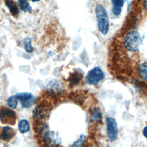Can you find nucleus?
Masks as SVG:
<instances>
[{
	"label": "nucleus",
	"mask_w": 147,
	"mask_h": 147,
	"mask_svg": "<svg viewBox=\"0 0 147 147\" xmlns=\"http://www.w3.org/2000/svg\"><path fill=\"white\" fill-rule=\"evenodd\" d=\"M142 134L144 135V136L147 138V126H145L142 131Z\"/></svg>",
	"instance_id": "obj_21"
},
{
	"label": "nucleus",
	"mask_w": 147,
	"mask_h": 147,
	"mask_svg": "<svg viewBox=\"0 0 147 147\" xmlns=\"http://www.w3.org/2000/svg\"><path fill=\"white\" fill-rule=\"evenodd\" d=\"M49 107L45 103L38 104L33 111V118L36 122H44L48 115Z\"/></svg>",
	"instance_id": "obj_4"
},
{
	"label": "nucleus",
	"mask_w": 147,
	"mask_h": 147,
	"mask_svg": "<svg viewBox=\"0 0 147 147\" xmlns=\"http://www.w3.org/2000/svg\"><path fill=\"white\" fill-rule=\"evenodd\" d=\"M113 4L112 11L114 15L118 16L121 13L122 7L123 6L124 0H111Z\"/></svg>",
	"instance_id": "obj_12"
},
{
	"label": "nucleus",
	"mask_w": 147,
	"mask_h": 147,
	"mask_svg": "<svg viewBox=\"0 0 147 147\" xmlns=\"http://www.w3.org/2000/svg\"><path fill=\"white\" fill-rule=\"evenodd\" d=\"M104 78V74L99 67H95L91 69L86 76L87 82L92 85H96Z\"/></svg>",
	"instance_id": "obj_6"
},
{
	"label": "nucleus",
	"mask_w": 147,
	"mask_h": 147,
	"mask_svg": "<svg viewBox=\"0 0 147 147\" xmlns=\"http://www.w3.org/2000/svg\"><path fill=\"white\" fill-rule=\"evenodd\" d=\"M137 74L141 81L147 83V62L141 63L138 65Z\"/></svg>",
	"instance_id": "obj_10"
},
{
	"label": "nucleus",
	"mask_w": 147,
	"mask_h": 147,
	"mask_svg": "<svg viewBox=\"0 0 147 147\" xmlns=\"http://www.w3.org/2000/svg\"><path fill=\"white\" fill-rule=\"evenodd\" d=\"M18 129L19 131L21 133L28 132L29 130V125L28 121L26 119L21 120L18 123Z\"/></svg>",
	"instance_id": "obj_15"
},
{
	"label": "nucleus",
	"mask_w": 147,
	"mask_h": 147,
	"mask_svg": "<svg viewBox=\"0 0 147 147\" xmlns=\"http://www.w3.org/2000/svg\"><path fill=\"white\" fill-rule=\"evenodd\" d=\"M16 134L15 130L10 126H6L3 127L1 138L5 141H10Z\"/></svg>",
	"instance_id": "obj_11"
},
{
	"label": "nucleus",
	"mask_w": 147,
	"mask_h": 147,
	"mask_svg": "<svg viewBox=\"0 0 147 147\" xmlns=\"http://www.w3.org/2000/svg\"><path fill=\"white\" fill-rule=\"evenodd\" d=\"M106 128L108 138L110 141H115L118 136V129L115 119L112 117L106 119Z\"/></svg>",
	"instance_id": "obj_5"
},
{
	"label": "nucleus",
	"mask_w": 147,
	"mask_h": 147,
	"mask_svg": "<svg viewBox=\"0 0 147 147\" xmlns=\"http://www.w3.org/2000/svg\"><path fill=\"white\" fill-rule=\"evenodd\" d=\"M47 90L48 92L52 95H55L62 92L64 90L63 84L59 80L53 79L50 81L47 85Z\"/></svg>",
	"instance_id": "obj_8"
},
{
	"label": "nucleus",
	"mask_w": 147,
	"mask_h": 147,
	"mask_svg": "<svg viewBox=\"0 0 147 147\" xmlns=\"http://www.w3.org/2000/svg\"><path fill=\"white\" fill-rule=\"evenodd\" d=\"M95 13L98 28L101 33L105 35L109 29V21L106 10L102 5L98 4L95 7Z\"/></svg>",
	"instance_id": "obj_2"
},
{
	"label": "nucleus",
	"mask_w": 147,
	"mask_h": 147,
	"mask_svg": "<svg viewBox=\"0 0 147 147\" xmlns=\"http://www.w3.org/2000/svg\"><path fill=\"white\" fill-rule=\"evenodd\" d=\"M86 137L84 135H82L80 136L78 140V141H75L74 144L72 145L73 146H80L82 145L83 143L85 141Z\"/></svg>",
	"instance_id": "obj_20"
},
{
	"label": "nucleus",
	"mask_w": 147,
	"mask_h": 147,
	"mask_svg": "<svg viewBox=\"0 0 147 147\" xmlns=\"http://www.w3.org/2000/svg\"><path fill=\"white\" fill-rule=\"evenodd\" d=\"M102 118V114L99 110L94 109L91 114V119L92 120H99Z\"/></svg>",
	"instance_id": "obj_19"
},
{
	"label": "nucleus",
	"mask_w": 147,
	"mask_h": 147,
	"mask_svg": "<svg viewBox=\"0 0 147 147\" xmlns=\"http://www.w3.org/2000/svg\"><path fill=\"white\" fill-rule=\"evenodd\" d=\"M5 4L8 7L11 14L14 17H17L18 14V9L16 3L13 0H6Z\"/></svg>",
	"instance_id": "obj_13"
},
{
	"label": "nucleus",
	"mask_w": 147,
	"mask_h": 147,
	"mask_svg": "<svg viewBox=\"0 0 147 147\" xmlns=\"http://www.w3.org/2000/svg\"><path fill=\"white\" fill-rule=\"evenodd\" d=\"M43 141L47 146H55L59 144L61 140L57 133L52 131H47L44 134Z\"/></svg>",
	"instance_id": "obj_7"
},
{
	"label": "nucleus",
	"mask_w": 147,
	"mask_h": 147,
	"mask_svg": "<svg viewBox=\"0 0 147 147\" xmlns=\"http://www.w3.org/2000/svg\"><path fill=\"white\" fill-rule=\"evenodd\" d=\"M18 2L20 8L22 11L26 12L31 10V7L29 5L27 0H18Z\"/></svg>",
	"instance_id": "obj_18"
},
{
	"label": "nucleus",
	"mask_w": 147,
	"mask_h": 147,
	"mask_svg": "<svg viewBox=\"0 0 147 147\" xmlns=\"http://www.w3.org/2000/svg\"><path fill=\"white\" fill-rule=\"evenodd\" d=\"M31 1L33 2H37V1H39L40 0H31Z\"/></svg>",
	"instance_id": "obj_23"
},
{
	"label": "nucleus",
	"mask_w": 147,
	"mask_h": 147,
	"mask_svg": "<svg viewBox=\"0 0 147 147\" xmlns=\"http://www.w3.org/2000/svg\"><path fill=\"white\" fill-rule=\"evenodd\" d=\"M141 41V36L137 31H130L124 37L123 47L129 52H135L138 50Z\"/></svg>",
	"instance_id": "obj_1"
},
{
	"label": "nucleus",
	"mask_w": 147,
	"mask_h": 147,
	"mask_svg": "<svg viewBox=\"0 0 147 147\" xmlns=\"http://www.w3.org/2000/svg\"><path fill=\"white\" fill-rule=\"evenodd\" d=\"M16 95L20 100L22 106L24 108H28L32 106L34 102V96L29 92H21Z\"/></svg>",
	"instance_id": "obj_9"
},
{
	"label": "nucleus",
	"mask_w": 147,
	"mask_h": 147,
	"mask_svg": "<svg viewBox=\"0 0 147 147\" xmlns=\"http://www.w3.org/2000/svg\"><path fill=\"white\" fill-rule=\"evenodd\" d=\"M144 5L147 9V0H144Z\"/></svg>",
	"instance_id": "obj_22"
},
{
	"label": "nucleus",
	"mask_w": 147,
	"mask_h": 147,
	"mask_svg": "<svg viewBox=\"0 0 147 147\" xmlns=\"http://www.w3.org/2000/svg\"><path fill=\"white\" fill-rule=\"evenodd\" d=\"M82 75L79 72H75L71 75L70 77L69 78V83L71 86L76 85L79 83L80 80L82 79Z\"/></svg>",
	"instance_id": "obj_14"
},
{
	"label": "nucleus",
	"mask_w": 147,
	"mask_h": 147,
	"mask_svg": "<svg viewBox=\"0 0 147 147\" xmlns=\"http://www.w3.org/2000/svg\"><path fill=\"white\" fill-rule=\"evenodd\" d=\"M31 42V39L29 37H26L23 40L24 48L27 52H32L33 51V48L32 46Z\"/></svg>",
	"instance_id": "obj_17"
},
{
	"label": "nucleus",
	"mask_w": 147,
	"mask_h": 147,
	"mask_svg": "<svg viewBox=\"0 0 147 147\" xmlns=\"http://www.w3.org/2000/svg\"><path fill=\"white\" fill-rule=\"evenodd\" d=\"M18 100V98L17 95H11L7 99V103L8 106L13 109H16L17 106Z\"/></svg>",
	"instance_id": "obj_16"
},
{
	"label": "nucleus",
	"mask_w": 147,
	"mask_h": 147,
	"mask_svg": "<svg viewBox=\"0 0 147 147\" xmlns=\"http://www.w3.org/2000/svg\"><path fill=\"white\" fill-rule=\"evenodd\" d=\"M16 119V114L14 111L4 107L0 109V121L2 123L14 125Z\"/></svg>",
	"instance_id": "obj_3"
}]
</instances>
